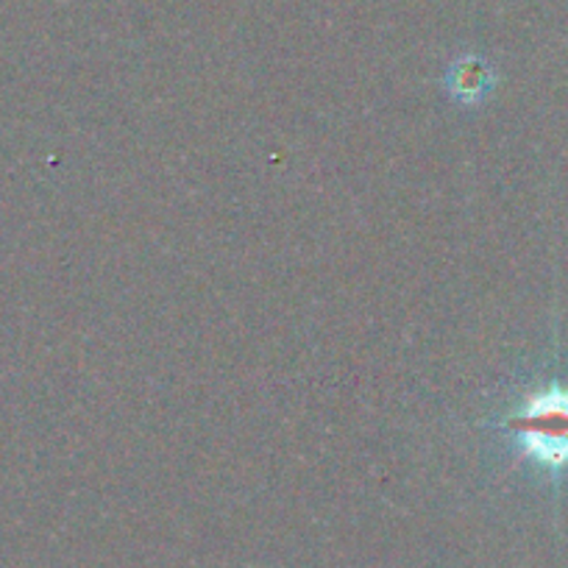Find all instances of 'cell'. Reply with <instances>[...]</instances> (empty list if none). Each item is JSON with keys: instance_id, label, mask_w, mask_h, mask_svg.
Instances as JSON below:
<instances>
[{"instance_id": "obj_1", "label": "cell", "mask_w": 568, "mask_h": 568, "mask_svg": "<svg viewBox=\"0 0 568 568\" xmlns=\"http://www.w3.org/2000/svg\"><path fill=\"white\" fill-rule=\"evenodd\" d=\"M505 426L529 460L544 468L568 466V390L532 393L507 415Z\"/></svg>"}, {"instance_id": "obj_2", "label": "cell", "mask_w": 568, "mask_h": 568, "mask_svg": "<svg viewBox=\"0 0 568 568\" xmlns=\"http://www.w3.org/2000/svg\"><path fill=\"white\" fill-rule=\"evenodd\" d=\"M446 87L460 101H479L494 87V70L485 59L463 57L446 73Z\"/></svg>"}]
</instances>
